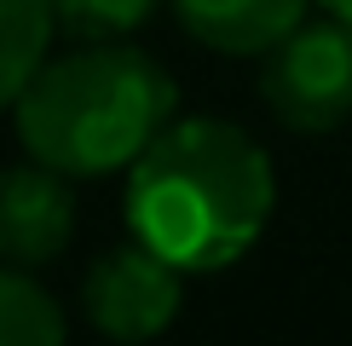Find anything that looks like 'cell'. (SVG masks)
<instances>
[{"instance_id": "6da1fadb", "label": "cell", "mask_w": 352, "mask_h": 346, "mask_svg": "<svg viewBox=\"0 0 352 346\" xmlns=\"http://www.w3.org/2000/svg\"><path fill=\"white\" fill-rule=\"evenodd\" d=\"M277 173L226 115H173L127 162V231L179 271H226L260 242Z\"/></svg>"}, {"instance_id": "7a4b0ae2", "label": "cell", "mask_w": 352, "mask_h": 346, "mask_svg": "<svg viewBox=\"0 0 352 346\" xmlns=\"http://www.w3.org/2000/svg\"><path fill=\"white\" fill-rule=\"evenodd\" d=\"M179 115V86L151 52L127 41H81L47 58L12 98L18 144L64 179H104Z\"/></svg>"}, {"instance_id": "3957f363", "label": "cell", "mask_w": 352, "mask_h": 346, "mask_svg": "<svg viewBox=\"0 0 352 346\" xmlns=\"http://www.w3.org/2000/svg\"><path fill=\"white\" fill-rule=\"evenodd\" d=\"M260 98L295 133H335L352 122V23L324 12L300 18L277 47L260 52Z\"/></svg>"}, {"instance_id": "277c9868", "label": "cell", "mask_w": 352, "mask_h": 346, "mask_svg": "<svg viewBox=\"0 0 352 346\" xmlns=\"http://www.w3.org/2000/svg\"><path fill=\"white\" fill-rule=\"evenodd\" d=\"M179 266L151 254L144 242L98 254L81 277V312L110 341H151L179 317Z\"/></svg>"}, {"instance_id": "5b68a950", "label": "cell", "mask_w": 352, "mask_h": 346, "mask_svg": "<svg viewBox=\"0 0 352 346\" xmlns=\"http://www.w3.org/2000/svg\"><path fill=\"white\" fill-rule=\"evenodd\" d=\"M76 237V191L47 162H18L0 173V266H52Z\"/></svg>"}, {"instance_id": "8992f818", "label": "cell", "mask_w": 352, "mask_h": 346, "mask_svg": "<svg viewBox=\"0 0 352 346\" xmlns=\"http://www.w3.org/2000/svg\"><path fill=\"white\" fill-rule=\"evenodd\" d=\"M312 0H173L185 35L231 58H260L289 35Z\"/></svg>"}, {"instance_id": "52a82bcc", "label": "cell", "mask_w": 352, "mask_h": 346, "mask_svg": "<svg viewBox=\"0 0 352 346\" xmlns=\"http://www.w3.org/2000/svg\"><path fill=\"white\" fill-rule=\"evenodd\" d=\"M58 35L52 0H0V110L23 93V81L47 64Z\"/></svg>"}, {"instance_id": "ba28073f", "label": "cell", "mask_w": 352, "mask_h": 346, "mask_svg": "<svg viewBox=\"0 0 352 346\" xmlns=\"http://www.w3.org/2000/svg\"><path fill=\"white\" fill-rule=\"evenodd\" d=\"M58 300L23 266H0V346H58L64 341Z\"/></svg>"}, {"instance_id": "9c48e42d", "label": "cell", "mask_w": 352, "mask_h": 346, "mask_svg": "<svg viewBox=\"0 0 352 346\" xmlns=\"http://www.w3.org/2000/svg\"><path fill=\"white\" fill-rule=\"evenodd\" d=\"M156 0H52V18L76 41H127L151 23Z\"/></svg>"}, {"instance_id": "30bf717a", "label": "cell", "mask_w": 352, "mask_h": 346, "mask_svg": "<svg viewBox=\"0 0 352 346\" xmlns=\"http://www.w3.org/2000/svg\"><path fill=\"white\" fill-rule=\"evenodd\" d=\"M318 6H324V12H335V18H346V23H352V0H318Z\"/></svg>"}]
</instances>
